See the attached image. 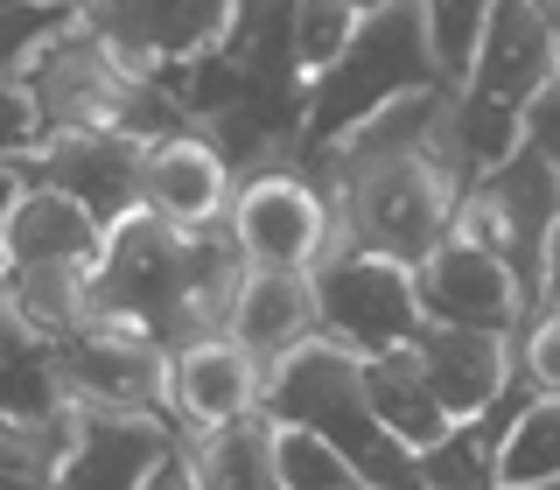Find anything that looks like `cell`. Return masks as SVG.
I'll return each mask as SVG.
<instances>
[{
  "label": "cell",
  "mask_w": 560,
  "mask_h": 490,
  "mask_svg": "<svg viewBox=\"0 0 560 490\" xmlns=\"http://www.w3.org/2000/svg\"><path fill=\"white\" fill-rule=\"evenodd\" d=\"M154 84L175 98L189 133L224 162L232 189L253 183V175L288 168V154L302 148L308 78L288 43V0H245V8H232V22H224L210 57L168 70Z\"/></svg>",
  "instance_id": "6da1fadb"
},
{
  "label": "cell",
  "mask_w": 560,
  "mask_h": 490,
  "mask_svg": "<svg viewBox=\"0 0 560 490\" xmlns=\"http://www.w3.org/2000/svg\"><path fill=\"white\" fill-rule=\"evenodd\" d=\"M238 280H245V259L232 253L224 224L168 232L154 218H127L119 232H105V253L84 280V315L133 329L162 358H175V350L203 337H224Z\"/></svg>",
  "instance_id": "7a4b0ae2"
},
{
  "label": "cell",
  "mask_w": 560,
  "mask_h": 490,
  "mask_svg": "<svg viewBox=\"0 0 560 490\" xmlns=\"http://www.w3.org/2000/svg\"><path fill=\"white\" fill-rule=\"evenodd\" d=\"M14 84H22V98L35 113V148L57 140V133H119V140H133V148L189 133V119L175 113V98L154 78H133V70L78 22V8L63 14L57 35L35 43V57L22 63Z\"/></svg>",
  "instance_id": "3957f363"
},
{
  "label": "cell",
  "mask_w": 560,
  "mask_h": 490,
  "mask_svg": "<svg viewBox=\"0 0 560 490\" xmlns=\"http://www.w3.org/2000/svg\"><path fill=\"white\" fill-rule=\"evenodd\" d=\"M259 413H267V428L315 434L329 455H343L350 477L364 490H420L413 455L372 420V407H364V372L343 350H329V343L294 350V358L259 385Z\"/></svg>",
  "instance_id": "277c9868"
},
{
  "label": "cell",
  "mask_w": 560,
  "mask_h": 490,
  "mask_svg": "<svg viewBox=\"0 0 560 490\" xmlns=\"http://www.w3.org/2000/svg\"><path fill=\"white\" fill-rule=\"evenodd\" d=\"M442 92L420 43V8L413 0H378L358 8V28L337 49V63L308 78V105H302V140L315 148H337L343 133H358L364 119H378L385 105Z\"/></svg>",
  "instance_id": "5b68a950"
},
{
  "label": "cell",
  "mask_w": 560,
  "mask_h": 490,
  "mask_svg": "<svg viewBox=\"0 0 560 490\" xmlns=\"http://www.w3.org/2000/svg\"><path fill=\"white\" fill-rule=\"evenodd\" d=\"M560 232V183H553V162L539 148H518L504 154L490 175L469 183V197L455 203V232L463 245L490 253L504 273H512L518 302H525V323L539 315V273H547V245Z\"/></svg>",
  "instance_id": "8992f818"
},
{
  "label": "cell",
  "mask_w": 560,
  "mask_h": 490,
  "mask_svg": "<svg viewBox=\"0 0 560 490\" xmlns=\"http://www.w3.org/2000/svg\"><path fill=\"white\" fill-rule=\"evenodd\" d=\"M315 294V343L343 350V358L372 364L385 350H407L420 337V308H413V273L372 253H329L308 273Z\"/></svg>",
  "instance_id": "52a82bcc"
},
{
  "label": "cell",
  "mask_w": 560,
  "mask_h": 490,
  "mask_svg": "<svg viewBox=\"0 0 560 490\" xmlns=\"http://www.w3.org/2000/svg\"><path fill=\"white\" fill-rule=\"evenodd\" d=\"M49 378H57L63 413H140V420H168V358L148 337L119 323L63 329L49 343Z\"/></svg>",
  "instance_id": "ba28073f"
},
{
  "label": "cell",
  "mask_w": 560,
  "mask_h": 490,
  "mask_svg": "<svg viewBox=\"0 0 560 490\" xmlns=\"http://www.w3.org/2000/svg\"><path fill=\"white\" fill-rule=\"evenodd\" d=\"M224 238L245 259V273H315L337 253V218L315 197V183H302L294 168H273L232 189Z\"/></svg>",
  "instance_id": "9c48e42d"
},
{
  "label": "cell",
  "mask_w": 560,
  "mask_h": 490,
  "mask_svg": "<svg viewBox=\"0 0 560 490\" xmlns=\"http://www.w3.org/2000/svg\"><path fill=\"white\" fill-rule=\"evenodd\" d=\"M78 22L133 78H168V70L218 49L224 22H232V0H105V8H78Z\"/></svg>",
  "instance_id": "30bf717a"
},
{
  "label": "cell",
  "mask_w": 560,
  "mask_h": 490,
  "mask_svg": "<svg viewBox=\"0 0 560 490\" xmlns=\"http://www.w3.org/2000/svg\"><path fill=\"white\" fill-rule=\"evenodd\" d=\"M14 168H22V183L78 203L98 232H119L127 218H140V148L119 133H57Z\"/></svg>",
  "instance_id": "8fae6325"
},
{
  "label": "cell",
  "mask_w": 560,
  "mask_h": 490,
  "mask_svg": "<svg viewBox=\"0 0 560 490\" xmlns=\"http://www.w3.org/2000/svg\"><path fill=\"white\" fill-rule=\"evenodd\" d=\"M413 308L428 329H477V337H504V343L525 329V302L512 273L463 238H442L413 267Z\"/></svg>",
  "instance_id": "7c38bea8"
},
{
  "label": "cell",
  "mask_w": 560,
  "mask_h": 490,
  "mask_svg": "<svg viewBox=\"0 0 560 490\" xmlns=\"http://www.w3.org/2000/svg\"><path fill=\"white\" fill-rule=\"evenodd\" d=\"M183 428L140 413H70V448L49 490H148V477L175 455Z\"/></svg>",
  "instance_id": "4fadbf2b"
},
{
  "label": "cell",
  "mask_w": 560,
  "mask_h": 490,
  "mask_svg": "<svg viewBox=\"0 0 560 490\" xmlns=\"http://www.w3.org/2000/svg\"><path fill=\"white\" fill-rule=\"evenodd\" d=\"M224 203H232V175L197 133L140 148V218L168 224V232H210L224 224Z\"/></svg>",
  "instance_id": "5bb4252c"
},
{
  "label": "cell",
  "mask_w": 560,
  "mask_h": 490,
  "mask_svg": "<svg viewBox=\"0 0 560 490\" xmlns=\"http://www.w3.org/2000/svg\"><path fill=\"white\" fill-rule=\"evenodd\" d=\"M224 343L245 350L259 378H273L294 350L315 343V294L308 273H245L232 294V315H224Z\"/></svg>",
  "instance_id": "9a60e30c"
},
{
  "label": "cell",
  "mask_w": 560,
  "mask_h": 490,
  "mask_svg": "<svg viewBox=\"0 0 560 490\" xmlns=\"http://www.w3.org/2000/svg\"><path fill=\"white\" fill-rule=\"evenodd\" d=\"M259 385L267 378L245 364V350H232L224 337H203L168 358V420L183 434L232 428V420L259 413Z\"/></svg>",
  "instance_id": "2e32d148"
},
{
  "label": "cell",
  "mask_w": 560,
  "mask_h": 490,
  "mask_svg": "<svg viewBox=\"0 0 560 490\" xmlns=\"http://www.w3.org/2000/svg\"><path fill=\"white\" fill-rule=\"evenodd\" d=\"M413 358L420 372H428V393L442 420H477L490 399H498V385L512 378V343L504 337H477V329H428L420 323L413 337Z\"/></svg>",
  "instance_id": "e0dca14e"
},
{
  "label": "cell",
  "mask_w": 560,
  "mask_h": 490,
  "mask_svg": "<svg viewBox=\"0 0 560 490\" xmlns=\"http://www.w3.org/2000/svg\"><path fill=\"white\" fill-rule=\"evenodd\" d=\"M105 253V232L84 218L78 203L49 197V189H22L14 210L0 218V259L8 273H28V267H70V273H92Z\"/></svg>",
  "instance_id": "ac0fdd59"
},
{
  "label": "cell",
  "mask_w": 560,
  "mask_h": 490,
  "mask_svg": "<svg viewBox=\"0 0 560 490\" xmlns=\"http://www.w3.org/2000/svg\"><path fill=\"white\" fill-rule=\"evenodd\" d=\"M358 372H364V407H372V420L407 455H428L448 434V420H442V407H434V393H428V372H420L413 343L407 350H385V358L358 364Z\"/></svg>",
  "instance_id": "d6986e66"
},
{
  "label": "cell",
  "mask_w": 560,
  "mask_h": 490,
  "mask_svg": "<svg viewBox=\"0 0 560 490\" xmlns=\"http://www.w3.org/2000/svg\"><path fill=\"white\" fill-rule=\"evenodd\" d=\"M183 469L197 490H280L267 413H245L210 434H183Z\"/></svg>",
  "instance_id": "ffe728a7"
},
{
  "label": "cell",
  "mask_w": 560,
  "mask_h": 490,
  "mask_svg": "<svg viewBox=\"0 0 560 490\" xmlns=\"http://www.w3.org/2000/svg\"><path fill=\"white\" fill-rule=\"evenodd\" d=\"M0 420H14V428L63 420L57 378H49V343L22 329L8 308H0Z\"/></svg>",
  "instance_id": "44dd1931"
},
{
  "label": "cell",
  "mask_w": 560,
  "mask_h": 490,
  "mask_svg": "<svg viewBox=\"0 0 560 490\" xmlns=\"http://www.w3.org/2000/svg\"><path fill=\"white\" fill-rule=\"evenodd\" d=\"M84 280H92V273H70V267L8 273V315H14L22 329H35L43 343H57L63 329L84 323Z\"/></svg>",
  "instance_id": "7402d4cb"
},
{
  "label": "cell",
  "mask_w": 560,
  "mask_h": 490,
  "mask_svg": "<svg viewBox=\"0 0 560 490\" xmlns=\"http://www.w3.org/2000/svg\"><path fill=\"white\" fill-rule=\"evenodd\" d=\"M553 477H560V399L533 393L498 448V490H539Z\"/></svg>",
  "instance_id": "603a6c76"
},
{
  "label": "cell",
  "mask_w": 560,
  "mask_h": 490,
  "mask_svg": "<svg viewBox=\"0 0 560 490\" xmlns=\"http://www.w3.org/2000/svg\"><path fill=\"white\" fill-rule=\"evenodd\" d=\"M483 22H490V8H463V0L420 8V43H428V63H434V84H442V92H463L469 84L477 49H483Z\"/></svg>",
  "instance_id": "cb8c5ba5"
},
{
  "label": "cell",
  "mask_w": 560,
  "mask_h": 490,
  "mask_svg": "<svg viewBox=\"0 0 560 490\" xmlns=\"http://www.w3.org/2000/svg\"><path fill=\"white\" fill-rule=\"evenodd\" d=\"M63 448H70V413L43 420V428H14V420H0V490H49Z\"/></svg>",
  "instance_id": "d4e9b609"
},
{
  "label": "cell",
  "mask_w": 560,
  "mask_h": 490,
  "mask_svg": "<svg viewBox=\"0 0 560 490\" xmlns=\"http://www.w3.org/2000/svg\"><path fill=\"white\" fill-rule=\"evenodd\" d=\"M358 28V0H288V43H294V63L302 78L337 63V49L350 43Z\"/></svg>",
  "instance_id": "484cf974"
},
{
  "label": "cell",
  "mask_w": 560,
  "mask_h": 490,
  "mask_svg": "<svg viewBox=\"0 0 560 490\" xmlns=\"http://www.w3.org/2000/svg\"><path fill=\"white\" fill-rule=\"evenodd\" d=\"M273 477L280 490H364L343 455H329L315 434H294V428H273Z\"/></svg>",
  "instance_id": "4316f807"
},
{
  "label": "cell",
  "mask_w": 560,
  "mask_h": 490,
  "mask_svg": "<svg viewBox=\"0 0 560 490\" xmlns=\"http://www.w3.org/2000/svg\"><path fill=\"white\" fill-rule=\"evenodd\" d=\"M70 8H35V0H0V84L22 78V63L35 57V43L43 35L63 28Z\"/></svg>",
  "instance_id": "83f0119b"
},
{
  "label": "cell",
  "mask_w": 560,
  "mask_h": 490,
  "mask_svg": "<svg viewBox=\"0 0 560 490\" xmlns=\"http://www.w3.org/2000/svg\"><path fill=\"white\" fill-rule=\"evenodd\" d=\"M512 358H518V372L533 378L539 399H560V315H533L512 337Z\"/></svg>",
  "instance_id": "f1b7e54d"
},
{
  "label": "cell",
  "mask_w": 560,
  "mask_h": 490,
  "mask_svg": "<svg viewBox=\"0 0 560 490\" xmlns=\"http://www.w3.org/2000/svg\"><path fill=\"white\" fill-rule=\"evenodd\" d=\"M525 148H539L553 162V183H560V70L547 78V92L525 105Z\"/></svg>",
  "instance_id": "f546056e"
},
{
  "label": "cell",
  "mask_w": 560,
  "mask_h": 490,
  "mask_svg": "<svg viewBox=\"0 0 560 490\" xmlns=\"http://www.w3.org/2000/svg\"><path fill=\"white\" fill-rule=\"evenodd\" d=\"M22 154H35V113L22 84H0V162H22Z\"/></svg>",
  "instance_id": "4dcf8cb0"
},
{
  "label": "cell",
  "mask_w": 560,
  "mask_h": 490,
  "mask_svg": "<svg viewBox=\"0 0 560 490\" xmlns=\"http://www.w3.org/2000/svg\"><path fill=\"white\" fill-rule=\"evenodd\" d=\"M539 315H560V232L547 245V273H539Z\"/></svg>",
  "instance_id": "1f68e13d"
},
{
  "label": "cell",
  "mask_w": 560,
  "mask_h": 490,
  "mask_svg": "<svg viewBox=\"0 0 560 490\" xmlns=\"http://www.w3.org/2000/svg\"><path fill=\"white\" fill-rule=\"evenodd\" d=\"M148 490H197V483H189V469H183V442H175V455L148 477Z\"/></svg>",
  "instance_id": "d6a6232c"
},
{
  "label": "cell",
  "mask_w": 560,
  "mask_h": 490,
  "mask_svg": "<svg viewBox=\"0 0 560 490\" xmlns=\"http://www.w3.org/2000/svg\"><path fill=\"white\" fill-rule=\"evenodd\" d=\"M22 168H14V162H0V218H8V210H14V197H22Z\"/></svg>",
  "instance_id": "836d02e7"
},
{
  "label": "cell",
  "mask_w": 560,
  "mask_h": 490,
  "mask_svg": "<svg viewBox=\"0 0 560 490\" xmlns=\"http://www.w3.org/2000/svg\"><path fill=\"white\" fill-rule=\"evenodd\" d=\"M539 14H547V43H553V63H560V0H553V8H539Z\"/></svg>",
  "instance_id": "e575fe53"
},
{
  "label": "cell",
  "mask_w": 560,
  "mask_h": 490,
  "mask_svg": "<svg viewBox=\"0 0 560 490\" xmlns=\"http://www.w3.org/2000/svg\"><path fill=\"white\" fill-rule=\"evenodd\" d=\"M0 308H8V259H0Z\"/></svg>",
  "instance_id": "d590c367"
},
{
  "label": "cell",
  "mask_w": 560,
  "mask_h": 490,
  "mask_svg": "<svg viewBox=\"0 0 560 490\" xmlns=\"http://www.w3.org/2000/svg\"><path fill=\"white\" fill-rule=\"evenodd\" d=\"M539 490H560V477H553V483H539Z\"/></svg>",
  "instance_id": "8d00e7d4"
}]
</instances>
